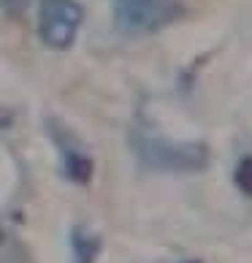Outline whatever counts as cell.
Here are the masks:
<instances>
[{
    "label": "cell",
    "mask_w": 252,
    "mask_h": 263,
    "mask_svg": "<svg viewBox=\"0 0 252 263\" xmlns=\"http://www.w3.org/2000/svg\"><path fill=\"white\" fill-rule=\"evenodd\" d=\"M179 263H203V260H198V258H187V260H179Z\"/></svg>",
    "instance_id": "8"
},
{
    "label": "cell",
    "mask_w": 252,
    "mask_h": 263,
    "mask_svg": "<svg viewBox=\"0 0 252 263\" xmlns=\"http://www.w3.org/2000/svg\"><path fill=\"white\" fill-rule=\"evenodd\" d=\"M44 125H46L49 139L54 141L57 152H60L63 177L68 182L79 184V187H87V184L92 182V174H95V160L90 158V152L84 149V144L76 139L60 120H54V117H46Z\"/></svg>",
    "instance_id": "4"
},
{
    "label": "cell",
    "mask_w": 252,
    "mask_h": 263,
    "mask_svg": "<svg viewBox=\"0 0 252 263\" xmlns=\"http://www.w3.org/2000/svg\"><path fill=\"white\" fill-rule=\"evenodd\" d=\"M30 6V0H3V11L6 16H22Z\"/></svg>",
    "instance_id": "7"
},
{
    "label": "cell",
    "mask_w": 252,
    "mask_h": 263,
    "mask_svg": "<svg viewBox=\"0 0 252 263\" xmlns=\"http://www.w3.org/2000/svg\"><path fill=\"white\" fill-rule=\"evenodd\" d=\"M84 22L76 0H38V35L49 49H71Z\"/></svg>",
    "instance_id": "3"
},
{
    "label": "cell",
    "mask_w": 252,
    "mask_h": 263,
    "mask_svg": "<svg viewBox=\"0 0 252 263\" xmlns=\"http://www.w3.org/2000/svg\"><path fill=\"white\" fill-rule=\"evenodd\" d=\"M185 14L182 0H114V19L122 33L152 35Z\"/></svg>",
    "instance_id": "2"
},
{
    "label": "cell",
    "mask_w": 252,
    "mask_h": 263,
    "mask_svg": "<svg viewBox=\"0 0 252 263\" xmlns=\"http://www.w3.org/2000/svg\"><path fill=\"white\" fill-rule=\"evenodd\" d=\"M103 250V241L95 231L87 226H76L71 231V252H73V263H95Z\"/></svg>",
    "instance_id": "5"
},
{
    "label": "cell",
    "mask_w": 252,
    "mask_h": 263,
    "mask_svg": "<svg viewBox=\"0 0 252 263\" xmlns=\"http://www.w3.org/2000/svg\"><path fill=\"white\" fill-rule=\"evenodd\" d=\"M133 152L144 168L152 171H201L209 165V149L201 141H171L147 128H135L130 136Z\"/></svg>",
    "instance_id": "1"
},
{
    "label": "cell",
    "mask_w": 252,
    "mask_h": 263,
    "mask_svg": "<svg viewBox=\"0 0 252 263\" xmlns=\"http://www.w3.org/2000/svg\"><path fill=\"white\" fill-rule=\"evenodd\" d=\"M234 184L244 193V196L252 198V155H244L239 163H236V168H234Z\"/></svg>",
    "instance_id": "6"
}]
</instances>
